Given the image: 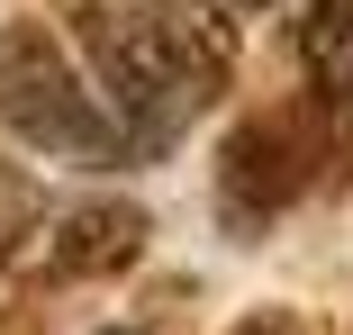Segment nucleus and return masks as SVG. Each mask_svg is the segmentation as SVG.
Masks as SVG:
<instances>
[{
    "label": "nucleus",
    "mask_w": 353,
    "mask_h": 335,
    "mask_svg": "<svg viewBox=\"0 0 353 335\" xmlns=\"http://www.w3.org/2000/svg\"><path fill=\"white\" fill-rule=\"evenodd\" d=\"M73 63L100 91L109 127L136 145H172L199 118L208 82H218V45H190L181 19H145V10H73Z\"/></svg>",
    "instance_id": "nucleus-1"
},
{
    "label": "nucleus",
    "mask_w": 353,
    "mask_h": 335,
    "mask_svg": "<svg viewBox=\"0 0 353 335\" xmlns=\"http://www.w3.org/2000/svg\"><path fill=\"white\" fill-rule=\"evenodd\" d=\"M0 118H10L28 145L63 154V163H118L127 154V136L100 109V91L82 82V63L46 28H10L0 37Z\"/></svg>",
    "instance_id": "nucleus-2"
},
{
    "label": "nucleus",
    "mask_w": 353,
    "mask_h": 335,
    "mask_svg": "<svg viewBox=\"0 0 353 335\" xmlns=\"http://www.w3.org/2000/svg\"><path fill=\"white\" fill-rule=\"evenodd\" d=\"M299 73H308L317 109L335 118V136L353 145V0H308V19H299Z\"/></svg>",
    "instance_id": "nucleus-3"
},
{
    "label": "nucleus",
    "mask_w": 353,
    "mask_h": 335,
    "mask_svg": "<svg viewBox=\"0 0 353 335\" xmlns=\"http://www.w3.org/2000/svg\"><path fill=\"white\" fill-rule=\"evenodd\" d=\"M299 181H308V163H290V136H281L272 118L245 127V136L227 145V218H272Z\"/></svg>",
    "instance_id": "nucleus-4"
},
{
    "label": "nucleus",
    "mask_w": 353,
    "mask_h": 335,
    "mask_svg": "<svg viewBox=\"0 0 353 335\" xmlns=\"http://www.w3.org/2000/svg\"><path fill=\"white\" fill-rule=\"evenodd\" d=\"M136 245H145V218L136 209H82V218H63L54 272H109V263H127Z\"/></svg>",
    "instance_id": "nucleus-5"
},
{
    "label": "nucleus",
    "mask_w": 353,
    "mask_h": 335,
    "mask_svg": "<svg viewBox=\"0 0 353 335\" xmlns=\"http://www.w3.org/2000/svg\"><path fill=\"white\" fill-rule=\"evenodd\" d=\"M236 10H272V0H236Z\"/></svg>",
    "instance_id": "nucleus-6"
},
{
    "label": "nucleus",
    "mask_w": 353,
    "mask_h": 335,
    "mask_svg": "<svg viewBox=\"0 0 353 335\" xmlns=\"http://www.w3.org/2000/svg\"><path fill=\"white\" fill-rule=\"evenodd\" d=\"M245 335H281V326H245Z\"/></svg>",
    "instance_id": "nucleus-7"
},
{
    "label": "nucleus",
    "mask_w": 353,
    "mask_h": 335,
    "mask_svg": "<svg viewBox=\"0 0 353 335\" xmlns=\"http://www.w3.org/2000/svg\"><path fill=\"white\" fill-rule=\"evenodd\" d=\"M100 335H127V326H100Z\"/></svg>",
    "instance_id": "nucleus-8"
}]
</instances>
